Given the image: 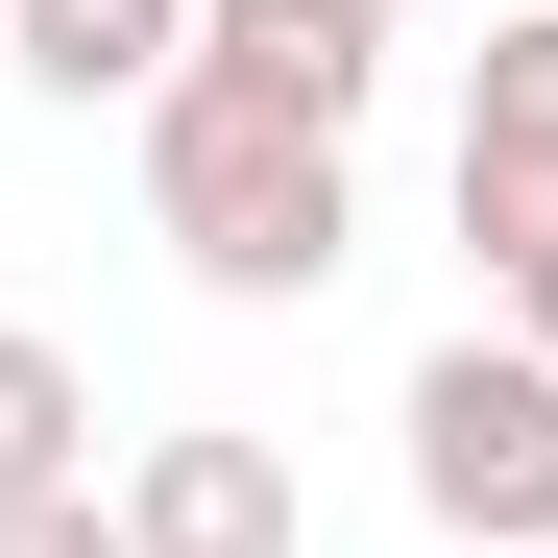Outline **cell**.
<instances>
[{"mask_svg": "<svg viewBox=\"0 0 558 558\" xmlns=\"http://www.w3.org/2000/svg\"><path fill=\"white\" fill-rule=\"evenodd\" d=\"M98 486V389H73V340H0V510Z\"/></svg>", "mask_w": 558, "mask_h": 558, "instance_id": "cell-6", "label": "cell"}, {"mask_svg": "<svg viewBox=\"0 0 558 558\" xmlns=\"http://www.w3.org/2000/svg\"><path fill=\"white\" fill-rule=\"evenodd\" d=\"M316 25H364V49H389V25H413V0H316Z\"/></svg>", "mask_w": 558, "mask_h": 558, "instance_id": "cell-11", "label": "cell"}, {"mask_svg": "<svg viewBox=\"0 0 558 558\" xmlns=\"http://www.w3.org/2000/svg\"><path fill=\"white\" fill-rule=\"evenodd\" d=\"M461 170H558V0H510L461 73Z\"/></svg>", "mask_w": 558, "mask_h": 558, "instance_id": "cell-7", "label": "cell"}, {"mask_svg": "<svg viewBox=\"0 0 558 558\" xmlns=\"http://www.w3.org/2000/svg\"><path fill=\"white\" fill-rule=\"evenodd\" d=\"M461 267L534 292V267H558V170H461Z\"/></svg>", "mask_w": 558, "mask_h": 558, "instance_id": "cell-8", "label": "cell"}, {"mask_svg": "<svg viewBox=\"0 0 558 558\" xmlns=\"http://www.w3.org/2000/svg\"><path fill=\"white\" fill-rule=\"evenodd\" d=\"M98 510H122V558H316V510H292V437H243V413L146 437Z\"/></svg>", "mask_w": 558, "mask_h": 558, "instance_id": "cell-3", "label": "cell"}, {"mask_svg": "<svg viewBox=\"0 0 558 558\" xmlns=\"http://www.w3.org/2000/svg\"><path fill=\"white\" fill-rule=\"evenodd\" d=\"M195 73L267 98V122H316V146H364V98H389V49L316 25V0H195Z\"/></svg>", "mask_w": 558, "mask_h": 558, "instance_id": "cell-4", "label": "cell"}, {"mask_svg": "<svg viewBox=\"0 0 558 558\" xmlns=\"http://www.w3.org/2000/svg\"><path fill=\"white\" fill-rule=\"evenodd\" d=\"M389 437H413V510H437L461 558H558V364H534L510 316H461Z\"/></svg>", "mask_w": 558, "mask_h": 558, "instance_id": "cell-2", "label": "cell"}, {"mask_svg": "<svg viewBox=\"0 0 558 558\" xmlns=\"http://www.w3.org/2000/svg\"><path fill=\"white\" fill-rule=\"evenodd\" d=\"M0 73H49L73 122H98V98H170V73H195V0H0Z\"/></svg>", "mask_w": 558, "mask_h": 558, "instance_id": "cell-5", "label": "cell"}, {"mask_svg": "<svg viewBox=\"0 0 558 558\" xmlns=\"http://www.w3.org/2000/svg\"><path fill=\"white\" fill-rule=\"evenodd\" d=\"M510 340H534V364H558V267H534V292H510Z\"/></svg>", "mask_w": 558, "mask_h": 558, "instance_id": "cell-10", "label": "cell"}, {"mask_svg": "<svg viewBox=\"0 0 558 558\" xmlns=\"http://www.w3.org/2000/svg\"><path fill=\"white\" fill-rule=\"evenodd\" d=\"M146 243L195 267V292L292 316V292H340V243H364V170H340L316 122L219 98V73H170V98H146Z\"/></svg>", "mask_w": 558, "mask_h": 558, "instance_id": "cell-1", "label": "cell"}, {"mask_svg": "<svg viewBox=\"0 0 558 558\" xmlns=\"http://www.w3.org/2000/svg\"><path fill=\"white\" fill-rule=\"evenodd\" d=\"M0 558H122V510H98V486H49V510H0Z\"/></svg>", "mask_w": 558, "mask_h": 558, "instance_id": "cell-9", "label": "cell"}]
</instances>
